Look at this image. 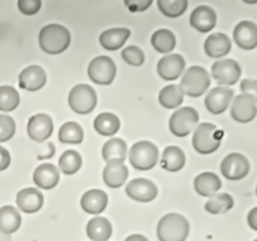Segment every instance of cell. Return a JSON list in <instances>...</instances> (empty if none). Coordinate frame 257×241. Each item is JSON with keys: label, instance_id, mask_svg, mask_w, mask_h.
I'll return each instance as SVG.
<instances>
[{"label": "cell", "instance_id": "cell-1", "mask_svg": "<svg viewBox=\"0 0 257 241\" xmlns=\"http://www.w3.org/2000/svg\"><path fill=\"white\" fill-rule=\"evenodd\" d=\"M70 44V33L60 24H48L40 30L39 45L48 54H60Z\"/></svg>", "mask_w": 257, "mask_h": 241}, {"label": "cell", "instance_id": "cell-2", "mask_svg": "<svg viewBox=\"0 0 257 241\" xmlns=\"http://www.w3.org/2000/svg\"><path fill=\"white\" fill-rule=\"evenodd\" d=\"M190 233V222L180 213H167L157 225L160 241H186Z\"/></svg>", "mask_w": 257, "mask_h": 241}, {"label": "cell", "instance_id": "cell-3", "mask_svg": "<svg viewBox=\"0 0 257 241\" xmlns=\"http://www.w3.org/2000/svg\"><path fill=\"white\" fill-rule=\"evenodd\" d=\"M210 84L211 79L207 70L203 67L193 65L185 72L180 87L183 90V94L195 98L202 95L208 89Z\"/></svg>", "mask_w": 257, "mask_h": 241}, {"label": "cell", "instance_id": "cell-4", "mask_svg": "<svg viewBox=\"0 0 257 241\" xmlns=\"http://www.w3.org/2000/svg\"><path fill=\"white\" fill-rule=\"evenodd\" d=\"M221 137H222V132L217 130L215 125L201 123L196 128L195 135H193V147L198 153L210 155L220 147Z\"/></svg>", "mask_w": 257, "mask_h": 241}, {"label": "cell", "instance_id": "cell-5", "mask_svg": "<svg viewBox=\"0 0 257 241\" xmlns=\"http://www.w3.org/2000/svg\"><path fill=\"white\" fill-rule=\"evenodd\" d=\"M158 148L148 141H140L135 143L130 151V162L136 170L148 171L158 162Z\"/></svg>", "mask_w": 257, "mask_h": 241}, {"label": "cell", "instance_id": "cell-6", "mask_svg": "<svg viewBox=\"0 0 257 241\" xmlns=\"http://www.w3.org/2000/svg\"><path fill=\"white\" fill-rule=\"evenodd\" d=\"M68 103L78 114H88L97 105V93L90 85L78 84L70 90Z\"/></svg>", "mask_w": 257, "mask_h": 241}, {"label": "cell", "instance_id": "cell-7", "mask_svg": "<svg viewBox=\"0 0 257 241\" xmlns=\"http://www.w3.org/2000/svg\"><path fill=\"white\" fill-rule=\"evenodd\" d=\"M198 120H200V115L195 108H180L171 115L170 130L177 137H186L195 130Z\"/></svg>", "mask_w": 257, "mask_h": 241}, {"label": "cell", "instance_id": "cell-8", "mask_svg": "<svg viewBox=\"0 0 257 241\" xmlns=\"http://www.w3.org/2000/svg\"><path fill=\"white\" fill-rule=\"evenodd\" d=\"M117 67L112 58L100 55L94 58L88 65V77L90 80L100 85H108L114 80Z\"/></svg>", "mask_w": 257, "mask_h": 241}, {"label": "cell", "instance_id": "cell-9", "mask_svg": "<svg viewBox=\"0 0 257 241\" xmlns=\"http://www.w3.org/2000/svg\"><path fill=\"white\" fill-rule=\"evenodd\" d=\"M221 172L230 181L242 180L250 172V162L241 153H230L221 163Z\"/></svg>", "mask_w": 257, "mask_h": 241}, {"label": "cell", "instance_id": "cell-10", "mask_svg": "<svg viewBox=\"0 0 257 241\" xmlns=\"http://www.w3.org/2000/svg\"><path fill=\"white\" fill-rule=\"evenodd\" d=\"M212 77L218 84L233 85L241 77V67L233 59L217 60L212 65Z\"/></svg>", "mask_w": 257, "mask_h": 241}, {"label": "cell", "instance_id": "cell-11", "mask_svg": "<svg viewBox=\"0 0 257 241\" xmlns=\"http://www.w3.org/2000/svg\"><path fill=\"white\" fill-rule=\"evenodd\" d=\"M257 114L256 100L250 94H238L231 107V117L238 123H248Z\"/></svg>", "mask_w": 257, "mask_h": 241}, {"label": "cell", "instance_id": "cell-12", "mask_svg": "<svg viewBox=\"0 0 257 241\" xmlns=\"http://www.w3.org/2000/svg\"><path fill=\"white\" fill-rule=\"evenodd\" d=\"M125 193L138 202H151L158 195V188L152 181L146 178H135L125 187Z\"/></svg>", "mask_w": 257, "mask_h": 241}, {"label": "cell", "instance_id": "cell-13", "mask_svg": "<svg viewBox=\"0 0 257 241\" xmlns=\"http://www.w3.org/2000/svg\"><path fill=\"white\" fill-rule=\"evenodd\" d=\"M28 136L35 142H44L53 133V120L45 113H38L28 120Z\"/></svg>", "mask_w": 257, "mask_h": 241}, {"label": "cell", "instance_id": "cell-14", "mask_svg": "<svg viewBox=\"0 0 257 241\" xmlns=\"http://www.w3.org/2000/svg\"><path fill=\"white\" fill-rule=\"evenodd\" d=\"M233 98V90L227 87H216L208 92L205 98L206 108L212 114H221L230 105Z\"/></svg>", "mask_w": 257, "mask_h": 241}, {"label": "cell", "instance_id": "cell-15", "mask_svg": "<svg viewBox=\"0 0 257 241\" xmlns=\"http://www.w3.org/2000/svg\"><path fill=\"white\" fill-rule=\"evenodd\" d=\"M186 62L182 55L167 54L161 58L157 64V72L162 79L175 80L183 73Z\"/></svg>", "mask_w": 257, "mask_h": 241}, {"label": "cell", "instance_id": "cell-16", "mask_svg": "<svg viewBox=\"0 0 257 241\" xmlns=\"http://www.w3.org/2000/svg\"><path fill=\"white\" fill-rule=\"evenodd\" d=\"M233 40L241 49H255L257 47V25L250 20L238 23L233 30Z\"/></svg>", "mask_w": 257, "mask_h": 241}, {"label": "cell", "instance_id": "cell-17", "mask_svg": "<svg viewBox=\"0 0 257 241\" xmlns=\"http://www.w3.org/2000/svg\"><path fill=\"white\" fill-rule=\"evenodd\" d=\"M47 83V73L39 65H29L19 74V87L22 89L35 92Z\"/></svg>", "mask_w": 257, "mask_h": 241}, {"label": "cell", "instance_id": "cell-18", "mask_svg": "<svg viewBox=\"0 0 257 241\" xmlns=\"http://www.w3.org/2000/svg\"><path fill=\"white\" fill-rule=\"evenodd\" d=\"M217 22V15L212 8L207 5H200L192 12L190 17L191 27L201 33H207L215 28Z\"/></svg>", "mask_w": 257, "mask_h": 241}, {"label": "cell", "instance_id": "cell-19", "mask_svg": "<svg viewBox=\"0 0 257 241\" xmlns=\"http://www.w3.org/2000/svg\"><path fill=\"white\" fill-rule=\"evenodd\" d=\"M128 175H130L128 167L123 161H109L103 170V180L105 185L110 188H118L124 185Z\"/></svg>", "mask_w": 257, "mask_h": 241}, {"label": "cell", "instance_id": "cell-20", "mask_svg": "<svg viewBox=\"0 0 257 241\" xmlns=\"http://www.w3.org/2000/svg\"><path fill=\"white\" fill-rule=\"evenodd\" d=\"M44 197L38 188L28 187L23 188L17 195V205L23 212L34 213L42 208Z\"/></svg>", "mask_w": 257, "mask_h": 241}, {"label": "cell", "instance_id": "cell-21", "mask_svg": "<svg viewBox=\"0 0 257 241\" xmlns=\"http://www.w3.org/2000/svg\"><path fill=\"white\" fill-rule=\"evenodd\" d=\"M59 171L52 163H43L38 166L33 175L34 183L43 190H52L59 182Z\"/></svg>", "mask_w": 257, "mask_h": 241}, {"label": "cell", "instance_id": "cell-22", "mask_svg": "<svg viewBox=\"0 0 257 241\" xmlns=\"http://www.w3.org/2000/svg\"><path fill=\"white\" fill-rule=\"evenodd\" d=\"M80 205L85 212L98 215L107 207L108 195L102 190H89L83 195Z\"/></svg>", "mask_w": 257, "mask_h": 241}, {"label": "cell", "instance_id": "cell-23", "mask_svg": "<svg viewBox=\"0 0 257 241\" xmlns=\"http://www.w3.org/2000/svg\"><path fill=\"white\" fill-rule=\"evenodd\" d=\"M231 50V40L223 33H213L206 39L205 52L211 58L225 57Z\"/></svg>", "mask_w": 257, "mask_h": 241}, {"label": "cell", "instance_id": "cell-24", "mask_svg": "<svg viewBox=\"0 0 257 241\" xmlns=\"http://www.w3.org/2000/svg\"><path fill=\"white\" fill-rule=\"evenodd\" d=\"M222 182L220 177L213 172L200 173L195 178V190L203 197H212L220 191Z\"/></svg>", "mask_w": 257, "mask_h": 241}, {"label": "cell", "instance_id": "cell-25", "mask_svg": "<svg viewBox=\"0 0 257 241\" xmlns=\"http://www.w3.org/2000/svg\"><path fill=\"white\" fill-rule=\"evenodd\" d=\"M130 35L131 30L127 28H113V29L104 30L100 34L99 43L104 49L117 50L123 47Z\"/></svg>", "mask_w": 257, "mask_h": 241}, {"label": "cell", "instance_id": "cell-26", "mask_svg": "<svg viewBox=\"0 0 257 241\" xmlns=\"http://www.w3.org/2000/svg\"><path fill=\"white\" fill-rule=\"evenodd\" d=\"M87 235L92 241H108L112 236V225L105 217H93L88 221Z\"/></svg>", "mask_w": 257, "mask_h": 241}, {"label": "cell", "instance_id": "cell-27", "mask_svg": "<svg viewBox=\"0 0 257 241\" xmlns=\"http://www.w3.org/2000/svg\"><path fill=\"white\" fill-rule=\"evenodd\" d=\"M186 163L185 152L177 146H170L162 153L161 166L168 172H177L182 170Z\"/></svg>", "mask_w": 257, "mask_h": 241}, {"label": "cell", "instance_id": "cell-28", "mask_svg": "<svg viewBox=\"0 0 257 241\" xmlns=\"http://www.w3.org/2000/svg\"><path fill=\"white\" fill-rule=\"evenodd\" d=\"M22 223V216L19 211L13 206H3L0 208V231L3 233H14Z\"/></svg>", "mask_w": 257, "mask_h": 241}, {"label": "cell", "instance_id": "cell-29", "mask_svg": "<svg viewBox=\"0 0 257 241\" xmlns=\"http://www.w3.org/2000/svg\"><path fill=\"white\" fill-rule=\"evenodd\" d=\"M120 120L113 113H100L94 119V128L99 135L113 136L119 131Z\"/></svg>", "mask_w": 257, "mask_h": 241}, {"label": "cell", "instance_id": "cell-30", "mask_svg": "<svg viewBox=\"0 0 257 241\" xmlns=\"http://www.w3.org/2000/svg\"><path fill=\"white\" fill-rule=\"evenodd\" d=\"M183 90L178 84H170L163 88L158 95L161 105L168 109H175L183 102Z\"/></svg>", "mask_w": 257, "mask_h": 241}, {"label": "cell", "instance_id": "cell-31", "mask_svg": "<svg viewBox=\"0 0 257 241\" xmlns=\"http://www.w3.org/2000/svg\"><path fill=\"white\" fill-rule=\"evenodd\" d=\"M102 156L107 162L113 160L124 162L125 157H127V143L122 138H112L103 146Z\"/></svg>", "mask_w": 257, "mask_h": 241}, {"label": "cell", "instance_id": "cell-32", "mask_svg": "<svg viewBox=\"0 0 257 241\" xmlns=\"http://www.w3.org/2000/svg\"><path fill=\"white\" fill-rule=\"evenodd\" d=\"M151 43H152L153 48H155L158 53L168 54V53H171L175 49L176 37L171 30L160 29L157 30V32L153 33L152 38H151Z\"/></svg>", "mask_w": 257, "mask_h": 241}, {"label": "cell", "instance_id": "cell-33", "mask_svg": "<svg viewBox=\"0 0 257 241\" xmlns=\"http://www.w3.org/2000/svg\"><path fill=\"white\" fill-rule=\"evenodd\" d=\"M233 198L228 193H218L212 196L210 201H207L205 205V210L207 212L218 215V213H225L233 207Z\"/></svg>", "mask_w": 257, "mask_h": 241}, {"label": "cell", "instance_id": "cell-34", "mask_svg": "<svg viewBox=\"0 0 257 241\" xmlns=\"http://www.w3.org/2000/svg\"><path fill=\"white\" fill-rule=\"evenodd\" d=\"M84 137V132L80 125L75 122H67L60 127L59 133H58V138L62 143H72V145H77L80 143Z\"/></svg>", "mask_w": 257, "mask_h": 241}, {"label": "cell", "instance_id": "cell-35", "mask_svg": "<svg viewBox=\"0 0 257 241\" xmlns=\"http://www.w3.org/2000/svg\"><path fill=\"white\" fill-rule=\"evenodd\" d=\"M82 167V156L74 150H68L60 156L59 168L65 175H74Z\"/></svg>", "mask_w": 257, "mask_h": 241}, {"label": "cell", "instance_id": "cell-36", "mask_svg": "<svg viewBox=\"0 0 257 241\" xmlns=\"http://www.w3.org/2000/svg\"><path fill=\"white\" fill-rule=\"evenodd\" d=\"M20 95L15 88L10 85L0 87V110L2 112H12L19 105Z\"/></svg>", "mask_w": 257, "mask_h": 241}, {"label": "cell", "instance_id": "cell-37", "mask_svg": "<svg viewBox=\"0 0 257 241\" xmlns=\"http://www.w3.org/2000/svg\"><path fill=\"white\" fill-rule=\"evenodd\" d=\"M158 9L168 18L181 17L188 7L187 0H158Z\"/></svg>", "mask_w": 257, "mask_h": 241}, {"label": "cell", "instance_id": "cell-38", "mask_svg": "<svg viewBox=\"0 0 257 241\" xmlns=\"http://www.w3.org/2000/svg\"><path fill=\"white\" fill-rule=\"evenodd\" d=\"M122 58L125 63L133 67H140L145 63V53L136 45H130L122 50Z\"/></svg>", "mask_w": 257, "mask_h": 241}, {"label": "cell", "instance_id": "cell-39", "mask_svg": "<svg viewBox=\"0 0 257 241\" xmlns=\"http://www.w3.org/2000/svg\"><path fill=\"white\" fill-rule=\"evenodd\" d=\"M14 119L10 115L0 114V142H7L15 135Z\"/></svg>", "mask_w": 257, "mask_h": 241}, {"label": "cell", "instance_id": "cell-40", "mask_svg": "<svg viewBox=\"0 0 257 241\" xmlns=\"http://www.w3.org/2000/svg\"><path fill=\"white\" fill-rule=\"evenodd\" d=\"M40 7H42L40 0H19L18 2V8L25 15L37 14L40 10Z\"/></svg>", "mask_w": 257, "mask_h": 241}, {"label": "cell", "instance_id": "cell-41", "mask_svg": "<svg viewBox=\"0 0 257 241\" xmlns=\"http://www.w3.org/2000/svg\"><path fill=\"white\" fill-rule=\"evenodd\" d=\"M124 5L132 13L145 12L152 5V0H125Z\"/></svg>", "mask_w": 257, "mask_h": 241}, {"label": "cell", "instance_id": "cell-42", "mask_svg": "<svg viewBox=\"0 0 257 241\" xmlns=\"http://www.w3.org/2000/svg\"><path fill=\"white\" fill-rule=\"evenodd\" d=\"M241 90L245 94H250L251 97H253V99L257 102V79H243L241 82Z\"/></svg>", "mask_w": 257, "mask_h": 241}, {"label": "cell", "instance_id": "cell-43", "mask_svg": "<svg viewBox=\"0 0 257 241\" xmlns=\"http://www.w3.org/2000/svg\"><path fill=\"white\" fill-rule=\"evenodd\" d=\"M10 165V153L7 148L0 146V171H4Z\"/></svg>", "mask_w": 257, "mask_h": 241}, {"label": "cell", "instance_id": "cell-44", "mask_svg": "<svg viewBox=\"0 0 257 241\" xmlns=\"http://www.w3.org/2000/svg\"><path fill=\"white\" fill-rule=\"evenodd\" d=\"M247 222L248 226H250L253 231H257V207H253L252 210L248 212Z\"/></svg>", "mask_w": 257, "mask_h": 241}, {"label": "cell", "instance_id": "cell-45", "mask_svg": "<svg viewBox=\"0 0 257 241\" xmlns=\"http://www.w3.org/2000/svg\"><path fill=\"white\" fill-rule=\"evenodd\" d=\"M124 241H148V238L146 236L140 235V233H135V235L128 236Z\"/></svg>", "mask_w": 257, "mask_h": 241}, {"label": "cell", "instance_id": "cell-46", "mask_svg": "<svg viewBox=\"0 0 257 241\" xmlns=\"http://www.w3.org/2000/svg\"><path fill=\"white\" fill-rule=\"evenodd\" d=\"M256 195H257V187H256Z\"/></svg>", "mask_w": 257, "mask_h": 241}, {"label": "cell", "instance_id": "cell-47", "mask_svg": "<svg viewBox=\"0 0 257 241\" xmlns=\"http://www.w3.org/2000/svg\"><path fill=\"white\" fill-rule=\"evenodd\" d=\"M255 241H257V240H255Z\"/></svg>", "mask_w": 257, "mask_h": 241}]
</instances>
